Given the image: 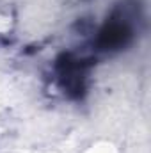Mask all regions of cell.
Wrapping results in <instances>:
<instances>
[{
  "instance_id": "obj_2",
  "label": "cell",
  "mask_w": 151,
  "mask_h": 153,
  "mask_svg": "<svg viewBox=\"0 0 151 153\" xmlns=\"http://www.w3.org/2000/svg\"><path fill=\"white\" fill-rule=\"evenodd\" d=\"M55 73L61 87L70 94L78 96L85 89L87 80V64L84 59L76 57L73 53H64L57 59Z\"/></svg>"
},
{
  "instance_id": "obj_1",
  "label": "cell",
  "mask_w": 151,
  "mask_h": 153,
  "mask_svg": "<svg viewBox=\"0 0 151 153\" xmlns=\"http://www.w3.org/2000/svg\"><path fill=\"white\" fill-rule=\"evenodd\" d=\"M135 36V22L133 14L128 11H115L103 23L98 32L96 48L100 52H119L132 43Z\"/></svg>"
}]
</instances>
